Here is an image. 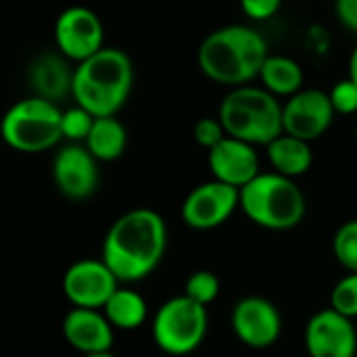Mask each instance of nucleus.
Masks as SVG:
<instances>
[{
    "label": "nucleus",
    "mask_w": 357,
    "mask_h": 357,
    "mask_svg": "<svg viewBox=\"0 0 357 357\" xmlns=\"http://www.w3.org/2000/svg\"><path fill=\"white\" fill-rule=\"evenodd\" d=\"M168 227L153 208H132L120 215L107 229L101 261L120 284H135L151 275L164 259Z\"/></svg>",
    "instance_id": "1"
},
{
    "label": "nucleus",
    "mask_w": 357,
    "mask_h": 357,
    "mask_svg": "<svg viewBox=\"0 0 357 357\" xmlns=\"http://www.w3.org/2000/svg\"><path fill=\"white\" fill-rule=\"evenodd\" d=\"M267 57L269 49L261 32L248 26H223L202 40L198 68L208 80L238 89L259 78Z\"/></svg>",
    "instance_id": "2"
},
{
    "label": "nucleus",
    "mask_w": 357,
    "mask_h": 357,
    "mask_svg": "<svg viewBox=\"0 0 357 357\" xmlns=\"http://www.w3.org/2000/svg\"><path fill=\"white\" fill-rule=\"evenodd\" d=\"M135 82V68L130 57L105 47L74 70L72 97L76 105L93 114L95 118L118 116L130 97Z\"/></svg>",
    "instance_id": "3"
},
{
    "label": "nucleus",
    "mask_w": 357,
    "mask_h": 357,
    "mask_svg": "<svg viewBox=\"0 0 357 357\" xmlns=\"http://www.w3.org/2000/svg\"><path fill=\"white\" fill-rule=\"evenodd\" d=\"M240 211L255 225L269 231H288L303 223L307 198L294 178L261 172L240 190Z\"/></svg>",
    "instance_id": "4"
},
{
    "label": "nucleus",
    "mask_w": 357,
    "mask_h": 357,
    "mask_svg": "<svg viewBox=\"0 0 357 357\" xmlns=\"http://www.w3.org/2000/svg\"><path fill=\"white\" fill-rule=\"evenodd\" d=\"M217 118L221 120L227 137L240 139L255 147H267L284 135L282 103L263 86L246 84L231 89L223 97Z\"/></svg>",
    "instance_id": "5"
},
{
    "label": "nucleus",
    "mask_w": 357,
    "mask_h": 357,
    "mask_svg": "<svg viewBox=\"0 0 357 357\" xmlns=\"http://www.w3.org/2000/svg\"><path fill=\"white\" fill-rule=\"evenodd\" d=\"M61 116L57 103L40 97H26L13 103L0 122L3 141L22 153H40L53 149L61 139Z\"/></svg>",
    "instance_id": "6"
},
{
    "label": "nucleus",
    "mask_w": 357,
    "mask_h": 357,
    "mask_svg": "<svg viewBox=\"0 0 357 357\" xmlns=\"http://www.w3.org/2000/svg\"><path fill=\"white\" fill-rule=\"evenodd\" d=\"M208 334V311L185 294L164 301L151 321V336L160 351L183 357L200 349Z\"/></svg>",
    "instance_id": "7"
},
{
    "label": "nucleus",
    "mask_w": 357,
    "mask_h": 357,
    "mask_svg": "<svg viewBox=\"0 0 357 357\" xmlns=\"http://www.w3.org/2000/svg\"><path fill=\"white\" fill-rule=\"evenodd\" d=\"M240 208V190L221 181L196 185L181 204V221L196 231H211L225 225Z\"/></svg>",
    "instance_id": "8"
},
{
    "label": "nucleus",
    "mask_w": 357,
    "mask_h": 357,
    "mask_svg": "<svg viewBox=\"0 0 357 357\" xmlns=\"http://www.w3.org/2000/svg\"><path fill=\"white\" fill-rule=\"evenodd\" d=\"M122 284L101 259H80L72 263L61 280V290L72 307L103 309Z\"/></svg>",
    "instance_id": "9"
},
{
    "label": "nucleus",
    "mask_w": 357,
    "mask_h": 357,
    "mask_svg": "<svg viewBox=\"0 0 357 357\" xmlns=\"http://www.w3.org/2000/svg\"><path fill=\"white\" fill-rule=\"evenodd\" d=\"M53 183L74 202L89 200L99 188V162L82 143L63 145L53 158Z\"/></svg>",
    "instance_id": "10"
},
{
    "label": "nucleus",
    "mask_w": 357,
    "mask_h": 357,
    "mask_svg": "<svg viewBox=\"0 0 357 357\" xmlns=\"http://www.w3.org/2000/svg\"><path fill=\"white\" fill-rule=\"evenodd\" d=\"M103 24L86 7H70L55 22V43L59 53L70 61H86L103 47Z\"/></svg>",
    "instance_id": "11"
},
{
    "label": "nucleus",
    "mask_w": 357,
    "mask_h": 357,
    "mask_svg": "<svg viewBox=\"0 0 357 357\" xmlns=\"http://www.w3.org/2000/svg\"><path fill=\"white\" fill-rule=\"evenodd\" d=\"M305 349L309 357H355V321L330 307L313 313L305 326Z\"/></svg>",
    "instance_id": "12"
},
{
    "label": "nucleus",
    "mask_w": 357,
    "mask_h": 357,
    "mask_svg": "<svg viewBox=\"0 0 357 357\" xmlns=\"http://www.w3.org/2000/svg\"><path fill=\"white\" fill-rule=\"evenodd\" d=\"M231 330L250 349H267L282 334V313L265 296H244L231 309Z\"/></svg>",
    "instance_id": "13"
},
{
    "label": "nucleus",
    "mask_w": 357,
    "mask_h": 357,
    "mask_svg": "<svg viewBox=\"0 0 357 357\" xmlns=\"http://www.w3.org/2000/svg\"><path fill=\"white\" fill-rule=\"evenodd\" d=\"M334 109L326 91L303 89L282 105L284 132L307 143L319 139L334 120Z\"/></svg>",
    "instance_id": "14"
},
{
    "label": "nucleus",
    "mask_w": 357,
    "mask_h": 357,
    "mask_svg": "<svg viewBox=\"0 0 357 357\" xmlns=\"http://www.w3.org/2000/svg\"><path fill=\"white\" fill-rule=\"evenodd\" d=\"M208 168L215 181L242 190L261 174L259 153L255 145L234 137H225L208 151Z\"/></svg>",
    "instance_id": "15"
},
{
    "label": "nucleus",
    "mask_w": 357,
    "mask_h": 357,
    "mask_svg": "<svg viewBox=\"0 0 357 357\" xmlns=\"http://www.w3.org/2000/svg\"><path fill=\"white\" fill-rule=\"evenodd\" d=\"M63 338L82 355L107 353L114 344V326L101 309L72 307L61 321Z\"/></svg>",
    "instance_id": "16"
},
{
    "label": "nucleus",
    "mask_w": 357,
    "mask_h": 357,
    "mask_svg": "<svg viewBox=\"0 0 357 357\" xmlns=\"http://www.w3.org/2000/svg\"><path fill=\"white\" fill-rule=\"evenodd\" d=\"M61 53H45L36 57L30 66V84L34 97L57 103L72 95L74 70Z\"/></svg>",
    "instance_id": "17"
},
{
    "label": "nucleus",
    "mask_w": 357,
    "mask_h": 357,
    "mask_svg": "<svg viewBox=\"0 0 357 357\" xmlns=\"http://www.w3.org/2000/svg\"><path fill=\"white\" fill-rule=\"evenodd\" d=\"M267 160H269L273 172L296 181L298 176L309 172V168L313 164L311 143L284 132L267 145Z\"/></svg>",
    "instance_id": "18"
},
{
    "label": "nucleus",
    "mask_w": 357,
    "mask_h": 357,
    "mask_svg": "<svg viewBox=\"0 0 357 357\" xmlns=\"http://www.w3.org/2000/svg\"><path fill=\"white\" fill-rule=\"evenodd\" d=\"M259 80L265 91H269L273 97H292L298 91H303L305 74L298 61L286 55H269L261 68Z\"/></svg>",
    "instance_id": "19"
},
{
    "label": "nucleus",
    "mask_w": 357,
    "mask_h": 357,
    "mask_svg": "<svg viewBox=\"0 0 357 357\" xmlns=\"http://www.w3.org/2000/svg\"><path fill=\"white\" fill-rule=\"evenodd\" d=\"M128 143V132L118 116L95 118V124L84 141V147L97 162H114L122 158Z\"/></svg>",
    "instance_id": "20"
},
{
    "label": "nucleus",
    "mask_w": 357,
    "mask_h": 357,
    "mask_svg": "<svg viewBox=\"0 0 357 357\" xmlns=\"http://www.w3.org/2000/svg\"><path fill=\"white\" fill-rule=\"evenodd\" d=\"M101 311L105 313L114 330H137L147 321V313H149L145 298L137 290L124 286H120L109 296V301Z\"/></svg>",
    "instance_id": "21"
},
{
    "label": "nucleus",
    "mask_w": 357,
    "mask_h": 357,
    "mask_svg": "<svg viewBox=\"0 0 357 357\" xmlns=\"http://www.w3.org/2000/svg\"><path fill=\"white\" fill-rule=\"evenodd\" d=\"M332 255L347 273H357V219L344 221L334 231Z\"/></svg>",
    "instance_id": "22"
},
{
    "label": "nucleus",
    "mask_w": 357,
    "mask_h": 357,
    "mask_svg": "<svg viewBox=\"0 0 357 357\" xmlns=\"http://www.w3.org/2000/svg\"><path fill=\"white\" fill-rule=\"evenodd\" d=\"M219 292H221V280L217 273L208 269L194 271L185 280V288H183V294L202 307H208L211 303H215L219 298Z\"/></svg>",
    "instance_id": "23"
},
{
    "label": "nucleus",
    "mask_w": 357,
    "mask_h": 357,
    "mask_svg": "<svg viewBox=\"0 0 357 357\" xmlns=\"http://www.w3.org/2000/svg\"><path fill=\"white\" fill-rule=\"evenodd\" d=\"M330 309L355 321L357 317V273L342 275L330 292Z\"/></svg>",
    "instance_id": "24"
},
{
    "label": "nucleus",
    "mask_w": 357,
    "mask_h": 357,
    "mask_svg": "<svg viewBox=\"0 0 357 357\" xmlns=\"http://www.w3.org/2000/svg\"><path fill=\"white\" fill-rule=\"evenodd\" d=\"M93 124H95V116L89 114L86 109H82L80 105H74V107L66 109L63 116H61L63 139L70 141V143H82L84 145Z\"/></svg>",
    "instance_id": "25"
},
{
    "label": "nucleus",
    "mask_w": 357,
    "mask_h": 357,
    "mask_svg": "<svg viewBox=\"0 0 357 357\" xmlns=\"http://www.w3.org/2000/svg\"><path fill=\"white\" fill-rule=\"evenodd\" d=\"M330 103L334 114L338 116H353L357 112V84L349 78L338 80L330 91H328Z\"/></svg>",
    "instance_id": "26"
},
{
    "label": "nucleus",
    "mask_w": 357,
    "mask_h": 357,
    "mask_svg": "<svg viewBox=\"0 0 357 357\" xmlns=\"http://www.w3.org/2000/svg\"><path fill=\"white\" fill-rule=\"evenodd\" d=\"M225 137L227 135L219 118H200L194 126V141L208 151L215 145H219Z\"/></svg>",
    "instance_id": "27"
},
{
    "label": "nucleus",
    "mask_w": 357,
    "mask_h": 357,
    "mask_svg": "<svg viewBox=\"0 0 357 357\" xmlns=\"http://www.w3.org/2000/svg\"><path fill=\"white\" fill-rule=\"evenodd\" d=\"M240 7L248 20L267 22L280 11L282 0H240Z\"/></svg>",
    "instance_id": "28"
},
{
    "label": "nucleus",
    "mask_w": 357,
    "mask_h": 357,
    "mask_svg": "<svg viewBox=\"0 0 357 357\" xmlns=\"http://www.w3.org/2000/svg\"><path fill=\"white\" fill-rule=\"evenodd\" d=\"M334 9H336L338 22L347 30L357 32V0H336Z\"/></svg>",
    "instance_id": "29"
},
{
    "label": "nucleus",
    "mask_w": 357,
    "mask_h": 357,
    "mask_svg": "<svg viewBox=\"0 0 357 357\" xmlns=\"http://www.w3.org/2000/svg\"><path fill=\"white\" fill-rule=\"evenodd\" d=\"M347 70H349V80H353L355 84H357V47L351 51V57H349V66H347Z\"/></svg>",
    "instance_id": "30"
},
{
    "label": "nucleus",
    "mask_w": 357,
    "mask_h": 357,
    "mask_svg": "<svg viewBox=\"0 0 357 357\" xmlns=\"http://www.w3.org/2000/svg\"><path fill=\"white\" fill-rule=\"evenodd\" d=\"M82 357H116L112 351H107V353H95V355H82Z\"/></svg>",
    "instance_id": "31"
},
{
    "label": "nucleus",
    "mask_w": 357,
    "mask_h": 357,
    "mask_svg": "<svg viewBox=\"0 0 357 357\" xmlns=\"http://www.w3.org/2000/svg\"><path fill=\"white\" fill-rule=\"evenodd\" d=\"M355 139H357V130H355Z\"/></svg>",
    "instance_id": "32"
}]
</instances>
